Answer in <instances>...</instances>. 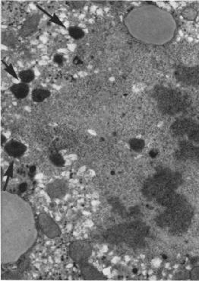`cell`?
Listing matches in <instances>:
<instances>
[{
  "instance_id": "cell-3",
  "label": "cell",
  "mask_w": 199,
  "mask_h": 281,
  "mask_svg": "<svg viewBox=\"0 0 199 281\" xmlns=\"http://www.w3.org/2000/svg\"><path fill=\"white\" fill-rule=\"evenodd\" d=\"M27 150V147L23 143L18 141L9 142L5 146V151L8 155L14 158H19L23 156Z\"/></svg>"
},
{
  "instance_id": "cell-13",
  "label": "cell",
  "mask_w": 199,
  "mask_h": 281,
  "mask_svg": "<svg viewBox=\"0 0 199 281\" xmlns=\"http://www.w3.org/2000/svg\"><path fill=\"white\" fill-rule=\"evenodd\" d=\"M53 61H54L56 64H59V65H62L63 62H64V57H63L62 55L61 54H56L53 57Z\"/></svg>"
},
{
  "instance_id": "cell-11",
  "label": "cell",
  "mask_w": 199,
  "mask_h": 281,
  "mask_svg": "<svg viewBox=\"0 0 199 281\" xmlns=\"http://www.w3.org/2000/svg\"><path fill=\"white\" fill-rule=\"evenodd\" d=\"M50 159L52 163L58 167H62L65 165V160L61 154L56 152H53L50 154Z\"/></svg>"
},
{
  "instance_id": "cell-14",
  "label": "cell",
  "mask_w": 199,
  "mask_h": 281,
  "mask_svg": "<svg viewBox=\"0 0 199 281\" xmlns=\"http://www.w3.org/2000/svg\"><path fill=\"white\" fill-rule=\"evenodd\" d=\"M191 274L192 280H199V267L193 268Z\"/></svg>"
},
{
  "instance_id": "cell-10",
  "label": "cell",
  "mask_w": 199,
  "mask_h": 281,
  "mask_svg": "<svg viewBox=\"0 0 199 281\" xmlns=\"http://www.w3.org/2000/svg\"><path fill=\"white\" fill-rule=\"evenodd\" d=\"M68 31L69 35L75 40H80L84 36V31L79 27H70Z\"/></svg>"
},
{
  "instance_id": "cell-20",
  "label": "cell",
  "mask_w": 199,
  "mask_h": 281,
  "mask_svg": "<svg viewBox=\"0 0 199 281\" xmlns=\"http://www.w3.org/2000/svg\"><path fill=\"white\" fill-rule=\"evenodd\" d=\"M198 38H199V34H198Z\"/></svg>"
},
{
  "instance_id": "cell-16",
  "label": "cell",
  "mask_w": 199,
  "mask_h": 281,
  "mask_svg": "<svg viewBox=\"0 0 199 281\" xmlns=\"http://www.w3.org/2000/svg\"><path fill=\"white\" fill-rule=\"evenodd\" d=\"M19 190H20L21 192L25 191L27 190V184H26V183H22V184H21V185L19 186Z\"/></svg>"
},
{
  "instance_id": "cell-1",
  "label": "cell",
  "mask_w": 199,
  "mask_h": 281,
  "mask_svg": "<svg viewBox=\"0 0 199 281\" xmlns=\"http://www.w3.org/2000/svg\"><path fill=\"white\" fill-rule=\"evenodd\" d=\"M91 252V246L87 243L81 241L75 242L71 248V254L72 258L77 261L84 260L88 258Z\"/></svg>"
},
{
  "instance_id": "cell-17",
  "label": "cell",
  "mask_w": 199,
  "mask_h": 281,
  "mask_svg": "<svg viewBox=\"0 0 199 281\" xmlns=\"http://www.w3.org/2000/svg\"><path fill=\"white\" fill-rule=\"evenodd\" d=\"M73 63H74V64H76V65H78V64H82V61L81 60L79 59V58L78 57V56H77V57H75V59H74Z\"/></svg>"
},
{
  "instance_id": "cell-18",
  "label": "cell",
  "mask_w": 199,
  "mask_h": 281,
  "mask_svg": "<svg viewBox=\"0 0 199 281\" xmlns=\"http://www.w3.org/2000/svg\"><path fill=\"white\" fill-rule=\"evenodd\" d=\"M6 138L3 135H2V144H3L4 143H6Z\"/></svg>"
},
{
  "instance_id": "cell-7",
  "label": "cell",
  "mask_w": 199,
  "mask_h": 281,
  "mask_svg": "<svg viewBox=\"0 0 199 281\" xmlns=\"http://www.w3.org/2000/svg\"><path fill=\"white\" fill-rule=\"evenodd\" d=\"M18 77L21 79V81L24 83H31L35 78V74L32 69H26V70H22L18 73Z\"/></svg>"
},
{
  "instance_id": "cell-19",
  "label": "cell",
  "mask_w": 199,
  "mask_h": 281,
  "mask_svg": "<svg viewBox=\"0 0 199 281\" xmlns=\"http://www.w3.org/2000/svg\"><path fill=\"white\" fill-rule=\"evenodd\" d=\"M193 40H194V39L192 38V37H188V41L192 42V41H193Z\"/></svg>"
},
{
  "instance_id": "cell-4",
  "label": "cell",
  "mask_w": 199,
  "mask_h": 281,
  "mask_svg": "<svg viewBox=\"0 0 199 281\" xmlns=\"http://www.w3.org/2000/svg\"><path fill=\"white\" fill-rule=\"evenodd\" d=\"M47 192L53 197H62L66 192V184L60 181H55L47 186Z\"/></svg>"
},
{
  "instance_id": "cell-6",
  "label": "cell",
  "mask_w": 199,
  "mask_h": 281,
  "mask_svg": "<svg viewBox=\"0 0 199 281\" xmlns=\"http://www.w3.org/2000/svg\"><path fill=\"white\" fill-rule=\"evenodd\" d=\"M50 96V91L44 88H35L31 93V98L33 101L37 103L43 102Z\"/></svg>"
},
{
  "instance_id": "cell-8",
  "label": "cell",
  "mask_w": 199,
  "mask_h": 281,
  "mask_svg": "<svg viewBox=\"0 0 199 281\" xmlns=\"http://www.w3.org/2000/svg\"><path fill=\"white\" fill-rule=\"evenodd\" d=\"M82 273H83L84 276H85V277H88V276L89 277L88 278V280H96L94 276H95L97 280L102 279V277H99V276H100V274H99L98 271H96L91 266H84L82 268Z\"/></svg>"
},
{
  "instance_id": "cell-9",
  "label": "cell",
  "mask_w": 199,
  "mask_h": 281,
  "mask_svg": "<svg viewBox=\"0 0 199 281\" xmlns=\"http://www.w3.org/2000/svg\"><path fill=\"white\" fill-rule=\"evenodd\" d=\"M37 23H38V19L37 18V16H33L30 18L29 19H28V21L25 22L23 28H24V33L26 32V31H28V33L33 32L34 29L37 28Z\"/></svg>"
},
{
  "instance_id": "cell-5",
  "label": "cell",
  "mask_w": 199,
  "mask_h": 281,
  "mask_svg": "<svg viewBox=\"0 0 199 281\" xmlns=\"http://www.w3.org/2000/svg\"><path fill=\"white\" fill-rule=\"evenodd\" d=\"M10 91L16 98L24 99L29 94L30 88L26 83H17L11 86Z\"/></svg>"
},
{
  "instance_id": "cell-15",
  "label": "cell",
  "mask_w": 199,
  "mask_h": 281,
  "mask_svg": "<svg viewBox=\"0 0 199 281\" xmlns=\"http://www.w3.org/2000/svg\"><path fill=\"white\" fill-rule=\"evenodd\" d=\"M6 70L7 71V72H9V74H11V75H13L14 77H15V78L18 79V75H16V74H15V70H14L13 67H12V65H10L9 66H7V67H6Z\"/></svg>"
},
{
  "instance_id": "cell-2",
  "label": "cell",
  "mask_w": 199,
  "mask_h": 281,
  "mask_svg": "<svg viewBox=\"0 0 199 281\" xmlns=\"http://www.w3.org/2000/svg\"><path fill=\"white\" fill-rule=\"evenodd\" d=\"M40 222L41 229L49 237H56L59 234V230L57 228V225L49 216L47 215H41L40 216Z\"/></svg>"
},
{
  "instance_id": "cell-12",
  "label": "cell",
  "mask_w": 199,
  "mask_h": 281,
  "mask_svg": "<svg viewBox=\"0 0 199 281\" xmlns=\"http://www.w3.org/2000/svg\"><path fill=\"white\" fill-rule=\"evenodd\" d=\"M144 145H145V143H144L143 140H138V139L132 140L130 143V146L131 147H132V149H133L134 150L136 151H139L141 149H143Z\"/></svg>"
}]
</instances>
